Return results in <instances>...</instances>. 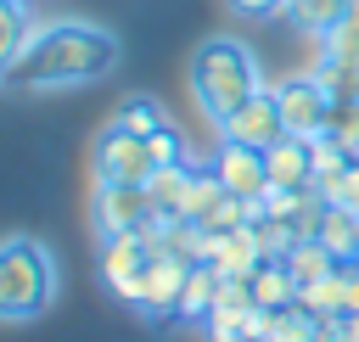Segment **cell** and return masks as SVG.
I'll return each mask as SVG.
<instances>
[{
  "label": "cell",
  "mask_w": 359,
  "mask_h": 342,
  "mask_svg": "<svg viewBox=\"0 0 359 342\" xmlns=\"http://www.w3.org/2000/svg\"><path fill=\"white\" fill-rule=\"evenodd\" d=\"M342 280H348V292H342V314H359V269L342 264Z\"/></svg>",
  "instance_id": "4dcf8cb0"
},
{
  "label": "cell",
  "mask_w": 359,
  "mask_h": 342,
  "mask_svg": "<svg viewBox=\"0 0 359 342\" xmlns=\"http://www.w3.org/2000/svg\"><path fill=\"white\" fill-rule=\"evenodd\" d=\"M213 308H252V280H224L219 275V303Z\"/></svg>",
  "instance_id": "f546056e"
},
{
  "label": "cell",
  "mask_w": 359,
  "mask_h": 342,
  "mask_svg": "<svg viewBox=\"0 0 359 342\" xmlns=\"http://www.w3.org/2000/svg\"><path fill=\"white\" fill-rule=\"evenodd\" d=\"M325 62H359V17H342L325 39H314Z\"/></svg>",
  "instance_id": "cb8c5ba5"
},
{
  "label": "cell",
  "mask_w": 359,
  "mask_h": 342,
  "mask_svg": "<svg viewBox=\"0 0 359 342\" xmlns=\"http://www.w3.org/2000/svg\"><path fill=\"white\" fill-rule=\"evenodd\" d=\"M286 135V123H280V101H275V84H264L241 112H230L224 123H219V140H236V146H258V151H269L275 140Z\"/></svg>",
  "instance_id": "52a82bcc"
},
{
  "label": "cell",
  "mask_w": 359,
  "mask_h": 342,
  "mask_svg": "<svg viewBox=\"0 0 359 342\" xmlns=\"http://www.w3.org/2000/svg\"><path fill=\"white\" fill-rule=\"evenodd\" d=\"M269 342H320V314H309L303 303L280 308V314H275V331H269Z\"/></svg>",
  "instance_id": "603a6c76"
},
{
  "label": "cell",
  "mask_w": 359,
  "mask_h": 342,
  "mask_svg": "<svg viewBox=\"0 0 359 342\" xmlns=\"http://www.w3.org/2000/svg\"><path fill=\"white\" fill-rule=\"evenodd\" d=\"M191 168H196V163H168V168H151V179H146L151 213H163V219H180V202H185Z\"/></svg>",
  "instance_id": "9a60e30c"
},
{
  "label": "cell",
  "mask_w": 359,
  "mask_h": 342,
  "mask_svg": "<svg viewBox=\"0 0 359 342\" xmlns=\"http://www.w3.org/2000/svg\"><path fill=\"white\" fill-rule=\"evenodd\" d=\"M219 303V269L213 264H191V280H185V297H180V320H208Z\"/></svg>",
  "instance_id": "ac0fdd59"
},
{
  "label": "cell",
  "mask_w": 359,
  "mask_h": 342,
  "mask_svg": "<svg viewBox=\"0 0 359 342\" xmlns=\"http://www.w3.org/2000/svg\"><path fill=\"white\" fill-rule=\"evenodd\" d=\"M185 280H191V258H180V252H151V264H146V275H140V314H151V320H163V314H180V297H185Z\"/></svg>",
  "instance_id": "8992f818"
},
{
  "label": "cell",
  "mask_w": 359,
  "mask_h": 342,
  "mask_svg": "<svg viewBox=\"0 0 359 342\" xmlns=\"http://www.w3.org/2000/svg\"><path fill=\"white\" fill-rule=\"evenodd\" d=\"M146 264H151V252H146L140 230L101 241V280H107L123 303H140V275H146Z\"/></svg>",
  "instance_id": "ba28073f"
},
{
  "label": "cell",
  "mask_w": 359,
  "mask_h": 342,
  "mask_svg": "<svg viewBox=\"0 0 359 342\" xmlns=\"http://www.w3.org/2000/svg\"><path fill=\"white\" fill-rule=\"evenodd\" d=\"M348 17H359V0H348Z\"/></svg>",
  "instance_id": "d6a6232c"
},
{
  "label": "cell",
  "mask_w": 359,
  "mask_h": 342,
  "mask_svg": "<svg viewBox=\"0 0 359 342\" xmlns=\"http://www.w3.org/2000/svg\"><path fill=\"white\" fill-rule=\"evenodd\" d=\"M264 174H269V185L309 191V185H314V157H309V140H297V135H280V140L264 151Z\"/></svg>",
  "instance_id": "8fae6325"
},
{
  "label": "cell",
  "mask_w": 359,
  "mask_h": 342,
  "mask_svg": "<svg viewBox=\"0 0 359 342\" xmlns=\"http://www.w3.org/2000/svg\"><path fill=\"white\" fill-rule=\"evenodd\" d=\"M337 264H353L359 258V213L342 207V202H325V219H320V235H314Z\"/></svg>",
  "instance_id": "4fadbf2b"
},
{
  "label": "cell",
  "mask_w": 359,
  "mask_h": 342,
  "mask_svg": "<svg viewBox=\"0 0 359 342\" xmlns=\"http://www.w3.org/2000/svg\"><path fill=\"white\" fill-rule=\"evenodd\" d=\"M230 6H236L241 17H275V11L286 6V0H230Z\"/></svg>",
  "instance_id": "1f68e13d"
},
{
  "label": "cell",
  "mask_w": 359,
  "mask_h": 342,
  "mask_svg": "<svg viewBox=\"0 0 359 342\" xmlns=\"http://www.w3.org/2000/svg\"><path fill=\"white\" fill-rule=\"evenodd\" d=\"M56 297V258L39 235H6L0 241V320L22 325L45 314Z\"/></svg>",
  "instance_id": "3957f363"
},
{
  "label": "cell",
  "mask_w": 359,
  "mask_h": 342,
  "mask_svg": "<svg viewBox=\"0 0 359 342\" xmlns=\"http://www.w3.org/2000/svg\"><path fill=\"white\" fill-rule=\"evenodd\" d=\"M112 123H118L123 135H140V140H146V135H157L168 118L157 112V101H151V95H123V107L112 112Z\"/></svg>",
  "instance_id": "ffe728a7"
},
{
  "label": "cell",
  "mask_w": 359,
  "mask_h": 342,
  "mask_svg": "<svg viewBox=\"0 0 359 342\" xmlns=\"http://www.w3.org/2000/svg\"><path fill=\"white\" fill-rule=\"evenodd\" d=\"M264 84H269V78H264V67H258V50H252L247 39H236V34H213V39H202L196 56H191V95H196V107H202L213 123H224L230 112H241Z\"/></svg>",
  "instance_id": "7a4b0ae2"
},
{
  "label": "cell",
  "mask_w": 359,
  "mask_h": 342,
  "mask_svg": "<svg viewBox=\"0 0 359 342\" xmlns=\"http://www.w3.org/2000/svg\"><path fill=\"white\" fill-rule=\"evenodd\" d=\"M151 168L157 163H151L140 135H123L118 123L101 129V140H95V185H146Z\"/></svg>",
  "instance_id": "5b68a950"
},
{
  "label": "cell",
  "mask_w": 359,
  "mask_h": 342,
  "mask_svg": "<svg viewBox=\"0 0 359 342\" xmlns=\"http://www.w3.org/2000/svg\"><path fill=\"white\" fill-rule=\"evenodd\" d=\"M275 101H280L286 135H297V140H320L325 123H331V107H337V95H331L309 67L292 73V78H280V84H275Z\"/></svg>",
  "instance_id": "277c9868"
},
{
  "label": "cell",
  "mask_w": 359,
  "mask_h": 342,
  "mask_svg": "<svg viewBox=\"0 0 359 342\" xmlns=\"http://www.w3.org/2000/svg\"><path fill=\"white\" fill-rule=\"evenodd\" d=\"M280 17H286L303 39H325V34L348 17V0H286Z\"/></svg>",
  "instance_id": "5bb4252c"
},
{
  "label": "cell",
  "mask_w": 359,
  "mask_h": 342,
  "mask_svg": "<svg viewBox=\"0 0 359 342\" xmlns=\"http://www.w3.org/2000/svg\"><path fill=\"white\" fill-rule=\"evenodd\" d=\"M325 135H331V140H337L348 157H359V95L331 107V123H325Z\"/></svg>",
  "instance_id": "d4e9b609"
},
{
  "label": "cell",
  "mask_w": 359,
  "mask_h": 342,
  "mask_svg": "<svg viewBox=\"0 0 359 342\" xmlns=\"http://www.w3.org/2000/svg\"><path fill=\"white\" fill-rule=\"evenodd\" d=\"M118 67V34L101 22H45L28 34L0 90H73Z\"/></svg>",
  "instance_id": "6da1fadb"
},
{
  "label": "cell",
  "mask_w": 359,
  "mask_h": 342,
  "mask_svg": "<svg viewBox=\"0 0 359 342\" xmlns=\"http://www.w3.org/2000/svg\"><path fill=\"white\" fill-rule=\"evenodd\" d=\"M286 269H292V280L297 286H314V280H325V275H337L342 264L320 247V241H297L292 252H286Z\"/></svg>",
  "instance_id": "d6986e66"
},
{
  "label": "cell",
  "mask_w": 359,
  "mask_h": 342,
  "mask_svg": "<svg viewBox=\"0 0 359 342\" xmlns=\"http://www.w3.org/2000/svg\"><path fill=\"white\" fill-rule=\"evenodd\" d=\"M252 241H258V258L264 264H286V252L297 247V230H292V219H258L252 224Z\"/></svg>",
  "instance_id": "44dd1931"
},
{
  "label": "cell",
  "mask_w": 359,
  "mask_h": 342,
  "mask_svg": "<svg viewBox=\"0 0 359 342\" xmlns=\"http://www.w3.org/2000/svg\"><path fill=\"white\" fill-rule=\"evenodd\" d=\"M208 342H247V308H213L202 320Z\"/></svg>",
  "instance_id": "4316f807"
},
{
  "label": "cell",
  "mask_w": 359,
  "mask_h": 342,
  "mask_svg": "<svg viewBox=\"0 0 359 342\" xmlns=\"http://www.w3.org/2000/svg\"><path fill=\"white\" fill-rule=\"evenodd\" d=\"M309 157H314V185H325V179H337V174H348V151L331 140V135H320V140H309Z\"/></svg>",
  "instance_id": "484cf974"
},
{
  "label": "cell",
  "mask_w": 359,
  "mask_h": 342,
  "mask_svg": "<svg viewBox=\"0 0 359 342\" xmlns=\"http://www.w3.org/2000/svg\"><path fill=\"white\" fill-rule=\"evenodd\" d=\"M146 151H151V163H157V168L185 163V140H180V129H174V123H163L157 135H146Z\"/></svg>",
  "instance_id": "83f0119b"
},
{
  "label": "cell",
  "mask_w": 359,
  "mask_h": 342,
  "mask_svg": "<svg viewBox=\"0 0 359 342\" xmlns=\"http://www.w3.org/2000/svg\"><path fill=\"white\" fill-rule=\"evenodd\" d=\"M213 163V174H219V185L230 191V196H264V185H269V174H264V151L258 146H236V140H219V151L208 157Z\"/></svg>",
  "instance_id": "30bf717a"
},
{
  "label": "cell",
  "mask_w": 359,
  "mask_h": 342,
  "mask_svg": "<svg viewBox=\"0 0 359 342\" xmlns=\"http://www.w3.org/2000/svg\"><path fill=\"white\" fill-rule=\"evenodd\" d=\"M325 202H342V207H353L359 213V157L348 163V174H337V179H325V185H314Z\"/></svg>",
  "instance_id": "f1b7e54d"
},
{
  "label": "cell",
  "mask_w": 359,
  "mask_h": 342,
  "mask_svg": "<svg viewBox=\"0 0 359 342\" xmlns=\"http://www.w3.org/2000/svg\"><path fill=\"white\" fill-rule=\"evenodd\" d=\"M353 269H359V258H353Z\"/></svg>",
  "instance_id": "836d02e7"
},
{
  "label": "cell",
  "mask_w": 359,
  "mask_h": 342,
  "mask_svg": "<svg viewBox=\"0 0 359 342\" xmlns=\"http://www.w3.org/2000/svg\"><path fill=\"white\" fill-rule=\"evenodd\" d=\"M297 292H303V286L292 280L286 264H258V269H252V303H258V308H275V314H280V308L297 303Z\"/></svg>",
  "instance_id": "2e32d148"
},
{
  "label": "cell",
  "mask_w": 359,
  "mask_h": 342,
  "mask_svg": "<svg viewBox=\"0 0 359 342\" xmlns=\"http://www.w3.org/2000/svg\"><path fill=\"white\" fill-rule=\"evenodd\" d=\"M28 34H34V22H28V6H22V0H0V84H6L11 62L22 56Z\"/></svg>",
  "instance_id": "e0dca14e"
},
{
  "label": "cell",
  "mask_w": 359,
  "mask_h": 342,
  "mask_svg": "<svg viewBox=\"0 0 359 342\" xmlns=\"http://www.w3.org/2000/svg\"><path fill=\"white\" fill-rule=\"evenodd\" d=\"M264 258H258V241H252V224H241V230H224L219 241H213V269L224 275V280H252V269H258Z\"/></svg>",
  "instance_id": "7c38bea8"
},
{
  "label": "cell",
  "mask_w": 359,
  "mask_h": 342,
  "mask_svg": "<svg viewBox=\"0 0 359 342\" xmlns=\"http://www.w3.org/2000/svg\"><path fill=\"white\" fill-rule=\"evenodd\" d=\"M22 6H28V0H22Z\"/></svg>",
  "instance_id": "e575fe53"
},
{
  "label": "cell",
  "mask_w": 359,
  "mask_h": 342,
  "mask_svg": "<svg viewBox=\"0 0 359 342\" xmlns=\"http://www.w3.org/2000/svg\"><path fill=\"white\" fill-rule=\"evenodd\" d=\"M342 292H348V280H342V269H337V275H325V280L303 286V292H297V303H303L309 314L331 320V314H342Z\"/></svg>",
  "instance_id": "7402d4cb"
},
{
  "label": "cell",
  "mask_w": 359,
  "mask_h": 342,
  "mask_svg": "<svg viewBox=\"0 0 359 342\" xmlns=\"http://www.w3.org/2000/svg\"><path fill=\"white\" fill-rule=\"evenodd\" d=\"M151 219L146 185H95V230L101 235H129Z\"/></svg>",
  "instance_id": "9c48e42d"
}]
</instances>
